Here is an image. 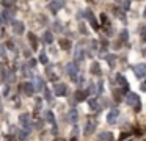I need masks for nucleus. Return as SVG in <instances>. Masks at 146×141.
Instances as JSON below:
<instances>
[{
    "mask_svg": "<svg viewBox=\"0 0 146 141\" xmlns=\"http://www.w3.org/2000/svg\"><path fill=\"white\" fill-rule=\"evenodd\" d=\"M55 141H63V140H55Z\"/></svg>",
    "mask_w": 146,
    "mask_h": 141,
    "instance_id": "a18cd8bd",
    "label": "nucleus"
},
{
    "mask_svg": "<svg viewBox=\"0 0 146 141\" xmlns=\"http://www.w3.org/2000/svg\"><path fill=\"white\" fill-rule=\"evenodd\" d=\"M11 27H13V31L16 34H22L24 31H25V25H24V22H21V21H13L11 22Z\"/></svg>",
    "mask_w": 146,
    "mask_h": 141,
    "instance_id": "39448f33",
    "label": "nucleus"
},
{
    "mask_svg": "<svg viewBox=\"0 0 146 141\" xmlns=\"http://www.w3.org/2000/svg\"><path fill=\"white\" fill-rule=\"evenodd\" d=\"M83 58H85V52H83V49L79 46L76 49V53H74V60H76V63H80Z\"/></svg>",
    "mask_w": 146,
    "mask_h": 141,
    "instance_id": "ddd939ff",
    "label": "nucleus"
},
{
    "mask_svg": "<svg viewBox=\"0 0 146 141\" xmlns=\"http://www.w3.org/2000/svg\"><path fill=\"white\" fill-rule=\"evenodd\" d=\"M80 31H82L83 34H86V33H88V31H86V28H85V25H83V24L80 25Z\"/></svg>",
    "mask_w": 146,
    "mask_h": 141,
    "instance_id": "4c0bfd02",
    "label": "nucleus"
},
{
    "mask_svg": "<svg viewBox=\"0 0 146 141\" xmlns=\"http://www.w3.org/2000/svg\"><path fill=\"white\" fill-rule=\"evenodd\" d=\"M29 41H30V46H32L33 50L38 49V39H36L35 33H29Z\"/></svg>",
    "mask_w": 146,
    "mask_h": 141,
    "instance_id": "6ab92c4d",
    "label": "nucleus"
},
{
    "mask_svg": "<svg viewBox=\"0 0 146 141\" xmlns=\"http://www.w3.org/2000/svg\"><path fill=\"white\" fill-rule=\"evenodd\" d=\"M74 99L77 100V102H83V100L88 99V91L86 89H77L76 94H74Z\"/></svg>",
    "mask_w": 146,
    "mask_h": 141,
    "instance_id": "1a4fd4ad",
    "label": "nucleus"
},
{
    "mask_svg": "<svg viewBox=\"0 0 146 141\" xmlns=\"http://www.w3.org/2000/svg\"><path fill=\"white\" fill-rule=\"evenodd\" d=\"M129 3H130L129 0H124V2H123V8H124V9H129V6H130Z\"/></svg>",
    "mask_w": 146,
    "mask_h": 141,
    "instance_id": "72a5a7b5",
    "label": "nucleus"
},
{
    "mask_svg": "<svg viewBox=\"0 0 146 141\" xmlns=\"http://www.w3.org/2000/svg\"><path fill=\"white\" fill-rule=\"evenodd\" d=\"M98 140L99 141H113V135H111L110 132H102L98 136Z\"/></svg>",
    "mask_w": 146,
    "mask_h": 141,
    "instance_id": "f3484780",
    "label": "nucleus"
},
{
    "mask_svg": "<svg viewBox=\"0 0 146 141\" xmlns=\"http://www.w3.org/2000/svg\"><path fill=\"white\" fill-rule=\"evenodd\" d=\"M98 94H102V81L98 83Z\"/></svg>",
    "mask_w": 146,
    "mask_h": 141,
    "instance_id": "f704fd0d",
    "label": "nucleus"
},
{
    "mask_svg": "<svg viewBox=\"0 0 146 141\" xmlns=\"http://www.w3.org/2000/svg\"><path fill=\"white\" fill-rule=\"evenodd\" d=\"M85 14H86V19H88V21H90V24L93 25V28H94V30H99L98 21H96V19H94V16H93V13L90 11V9H86V11H85Z\"/></svg>",
    "mask_w": 146,
    "mask_h": 141,
    "instance_id": "9b49d317",
    "label": "nucleus"
},
{
    "mask_svg": "<svg viewBox=\"0 0 146 141\" xmlns=\"http://www.w3.org/2000/svg\"><path fill=\"white\" fill-rule=\"evenodd\" d=\"M35 64H36V61H35V60H32V61H30V68H35Z\"/></svg>",
    "mask_w": 146,
    "mask_h": 141,
    "instance_id": "58836bf2",
    "label": "nucleus"
},
{
    "mask_svg": "<svg viewBox=\"0 0 146 141\" xmlns=\"http://www.w3.org/2000/svg\"><path fill=\"white\" fill-rule=\"evenodd\" d=\"M54 27H55V30H57V31H61V25L58 24V22H55V24H54Z\"/></svg>",
    "mask_w": 146,
    "mask_h": 141,
    "instance_id": "c9c22d12",
    "label": "nucleus"
},
{
    "mask_svg": "<svg viewBox=\"0 0 146 141\" xmlns=\"http://www.w3.org/2000/svg\"><path fill=\"white\" fill-rule=\"evenodd\" d=\"M141 91H146V83H141Z\"/></svg>",
    "mask_w": 146,
    "mask_h": 141,
    "instance_id": "a19ab883",
    "label": "nucleus"
},
{
    "mask_svg": "<svg viewBox=\"0 0 146 141\" xmlns=\"http://www.w3.org/2000/svg\"><path fill=\"white\" fill-rule=\"evenodd\" d=\"M44 97H46V100H49V102L52 100V93H50V89L44 88Z\"/></svg>",
    "mask_w": 146,
    "mask_h": 141,
    "instance_id": "c85d7f7f",
    "label": "nucleus"
},
{
    "mask_svg": "<svg viewBox=\"0 0 146 141\" xmlns=\"http://www.w3.org/2000/svg\"><path fill=\"white\" fill-rule=\"evenodd\" d=\"M68 119H69V122H72V124H76V122H77V119H79V113H77L76 108H71V110H69Z\"/></svg>",
    "mask_w": 146,
    "mask_h": 141,
    "instance_id": "2eb2a0df",
    "label": "nucleus"
},
{
    "mask_svg": "<svg viewBox=\"0 0 146 141\" xmlns=\"http://www.w3.org/2000/svg\"><path fill=\"white\" fill-rule=\"evenodd\" d=\"M11 100H14V107H16V108H19V107H21V99L17 96L11 97Z\"/></svg>",
    "mask_w": 146,
    "mask_h": 141,
    "instance_id": "2f4dec72",
    "label": "nucleus"
},
{
    "mask_svg": "<svg viewBox=\"0 0 146 141\" xmlns=\"http://www.w3.org/2000/svg\"><path fill=\"white\" fill-rule=\"evenodd\" d=\"M63 6H64V0H54V2H52L50 5H49V8H50L54 13H57L58 9L63 8Z\"/></svg>",
    "mask_w": 146,
    "mask_h": 141,
    "instance_id": "f8f14e48",
    "label": "nucleus"
},
{
    "mask_svg": "<svg viewBox=\"0 0 146 141\" xmlns=\"http://www.w3.org/2000/svg\"><path fill=\"white\" fill-rule=\"evenodd\" d=\"M13 16H14V11H11L10 8H5L3 13H2L3 21H8V22H13Z\"/></svg>",
    "mask_w": 146,
    "mask_h": 141,
    "instance_id": "4468645a",
    "label": "nucleus"
},
{
    "mask_svg": "<svg viewBox=\"0 0 146 141\" xmlns=\"http://www.w3.org/2000/svg\"><path fill=\"white\" fill-rule=\"evenodd\" d=\"M54 94L55 96H66L68 94V86L64 83H55L54 85Z\"/></svg>",
    "mask_w": 146,
    "mask_h": 141,
    "instance_id": "20e7f679",
    "label": "nucleus"
},
{
    "mask_svg": "<svg viewBox=\"0 0 146 141\" xmlns=\"http://www.w3.org/2000/svg\"><path fill=\"white\" fill-rule=\"evenodd\" d=\"M21 88H22V93L25 94V96H33V94H35V91H36L35 89V85L30 83V81H25V83H24Z\"/></svg>",
    "mask_w": 146,
    "mask_h": 141,
    "instance_id": "423d86ee",
    "label": "nucleus"
},
{
    "mask_svg": "<svg viewBox=\"0 0 146 141\" xmlns=\"http://www.w3.org/2000/svg\"><path fill=\"white\" fill-rule=\"evenodd\" d=\"M19 124L22 125L24 130L30 132L33 128V122H32V118H30V115H27V113H24V115L19 116Z\"/></svg>",
    "mask_w": 146,
    "mask_h": 141,
    "instance_id": "f03ea898",
    "label": "nucleus"
},
{
    "mask_svg": "<svg viewBox=\"0 0 146 141\" xmlns=\"http://www.w3.org/2000/svg\"><path fill=\"white\" fill-rule=\"evenodd\" d=\"M118 116H119V110L113 108L111 111L107 113V122H108V124H115V122H116V119H118Z\"/></svg>",
    "mask_w": 146,
    "mask_h": 141,
    "instance_id": "6e6552de",
    "label": "nucleus"
},
{
    "mask_svg": "<svg viewBox=\"0 0 146 141\" xmlns=\"http://www.w3.org/2000/svg\"><path fill=\"white\" fill-rule=\"evenodd\" d=\"M88 105H90V108H91V110H96V111L101 110V105H99V102L96 99H90L88 100Z\"/></svg>",
    "mask_w": 146,
    "mask_h": 141,
    "instance_id": "b1692460",
    "label": "nucleus"
},
{
    "mask_svg": "<svg viewBox=\"0 0 146 141\" xmlns=\"http://www.w3.org/2000/svg\"><path fill=\"white\" fill-rule=\"evenodd\" d=\"M119 36H121V41H123V42H126V41L129 39V34H127V30H123V31H121V34H119Z\"/></svg>",
    "mask_w": 146,
    "mask_h": 141,
    "instance_id": "c756f323",
    "label": "nucleus"
},
{
    "mask_svg": "<svg viewBox=\"0 0 146 141\" xmlns=\"http://www.w3.org/2000/svg\"><path fill=\"white\" fill-rule=\"evenodd\" d=\"M116 81H118V85H119L121 88L129 86V85H127V81H126V77H124V75H121V74H118V75H116Z\"/></svg>",
    "mask_w": 146,
    "mask_h": 141,
    "instance_id": "5701e85b",
    "label": "nucleus"
},
{
    "mask_svg": "<svg viewBox=\"0 0 146 141\" xmlns=\"http://www.w3.org/2000/svg\"><path fill=\"white\" fill-rule=\"evenodd\" d=\"M3 25V17H2V14H0V27Z\"/></svg>",
    "mask_w": 146,
    "mask_h": 141,
    "instance_id": "79ce46f5",
    "label": "nucleus"
},
{
    "mask_svg": "<svg viewBox=\"0 0 146 141\" xmlns=\"http://www.w3.org/2000/svg\"><path fill=\"white\" fill-rule=\"evenodd\" d=\"M29 133H30V132H27V130H24V128H22V130L19 132V140L21 141L27 140V138H29Z\"/></svg>",
    "mask_w": 146,
    "mask_h": 141,
    "instance_id": "bb28decb",
    "label": "nucleus"
},
{
    "mask_svg": "<svg viewBox=\"0 0 146 141\" xmlns=\"http://www.w3.org/2000/svg\"><path fill=\"white\" fill-rule=\"evenodd\" d=\"M46 72H47V75L50 77V80H52V81H57V75L54 74V71H52V68H47V71H46Z\"/></svg>",
    "mask_w": 146,
    "mask_h": 141,
    "instance_id": "cd10ccee",
    "label": "nucleus"
},
{
    "mask_svg": "<svg viewBox=\"0 0 146 141\" xmlns=\"http://www.w3.org/2000/svg\"><path fill=\"white\" fill-rule=\"evenodd\" d=\"M39 61H41L42 64H47V55H46V53H41V55H39Z\"/></svg>",
    "mask_w": 146,
    "mask_h": 141,
    "instance_id": "473e14b6",
    "label": "nucleus"
},
{
    "mask_svg": "<svg viewBox=\"0 0 146 141\" xmlns=\"http://www.w3.org/2000/svg\"><path fill=\"white\" fill-rule=\"evenodd\" d=\"M126 102H127V105H130V107H133V108L137 110V111H138L140 108H141V105H140V97L137 96L135 93H129L126 96Z\"/></svg>",
    "mask_w": 146,
    "mask_h": 141,
    "instance_id": "f257e3e1",
    "label": "nucleus"
},
{
    "mask_svg": "<svg viewBox=\"0 0 146 141\" xmlns=\"http://www.w3.org/2000/svg\"><path fill=\"white\" fill-rule=\"evenodd\" d=\"M101 22H102V25H104V28L105 27H110V22H108L107 14H101Z\"/></svg>",
    "mask_w": 146,
    "mask_h": 141,
    "instance_id": "393cba45",
    "label": "nucleus"
},
{
    "mask_svg": "<svg viewBox=\"0 0 146 141\" xmlns=\"http://www.w3.org/2000/svg\"><path fill=\"white\" fill-rule=\"evenodd\" d=\"M96 128V121L94 119H88L86 121V125H85V135H91Z\"/></svg>",
    "mask_w": 146,
    "mask_h": 141,
    "instance_id": "9d476101",
    "label": "nucleus"
},
{
    "mask_svg": "<svg viewBox=\"0 0 146 141\" xmlns=\"http://www.w3.org/2000/svg\"><path fill=\"white\" fill-rule=\"evenodd\" d=\"M133 72L138 78H145L146 77V64H135L133 66Z\"/></svg>",
    "mask_w": 146,
    "mask_h": 141,
    "instance_id": "0eeeda50",
    "label": "nucleus"
},
{
    "mask_svg": "<svg viewBox=\"0 0 146 141\" xmlns=\"http://www.w3.org/2000/svg\"><path fill=\"white\" fill-rule=\"evenodd\" d=\"M105 58H107V61L110 63V66L113 68V66H115V55H107Z\"/></svg>",
    "mask_w": 146,
    "mask_h": 141,
    "instance_id": "7c9ffc66",
    "label": "nucleus"
},
{
    "mask_svg": "<svg viewBox=\"0 0 146 141\" xmlns=\"http://www.w3.org/2000/svg\"><path fill=\"white\" fill-rule=\"evenodd\" d=\"M58 44H60V47H61L63 50H69V49H71V46H72V44H71V41H69V39H66V38L60 39V41H58Z\"/></svg>",
    "mask_w": 146,
    "mask_h": 141,
    "instance_id": "aec40b11",
    "label": "nucleus"
},
{
    "mask_svg": "<svg viewBox=\"0 0 146 141\" xmlns=\"http://www.w3.org/2000/svg\"><path fill=\"white\" fill-rule=\"evenodd\" d=\"M88 2H90V3H93V2H94V0H88Z\"/></svg>",
    "mask_w": 146,
    "mask_h": 141,
    "instance_id": "37998d69",
    "label": "nucleus"
},
{
    "mask_svg": "<svg viewBox=\"0 0 146 141\" xmlns=\"http://www.w3.org/2000/svg\"><path fill=\"white\" fill-rule=\"evenodd\" d=\"M145 17H146V8H145Z\"/></svg>",
    "mask_w": 146,
    "mask_h": 141,
    "instance_id": "c03bdc74",
    "label": "nucleus"
},
{
    "mask_svg": "<svg viewBox=\"0 0 146 141\" xmlns=\"http://www.w3.org/2000/svg\"><path fill=\"white\" fill-rule=\"evenodd\" d=\"M42 39H44V42L52 44V42H54V34H52L50 31H44V34H42Z\"/></svg>",
    "mask_w": 146,
    "mask_h": 141,
    "instance_id": "4be33fe9",
    "label": "nucleus"
},
{
    "mask_svg": "<svg viewBox=\"0 0 146 141\" xmlns=\"http://www.w3.org/2000/svg\"><path fill=\"white\" fill-rule=\"evenodd\" d=\"M66 72L69 74V77L72 78V81H76L77 74H79V66H77V63H69V64L66 66Z\"/></svg>",
    "mask_w": 146,
    "mask_h": 141,
    "instance_id": "7ed1b4c3",
    "label": "nucleus"
},
{
    "mask_svg": "<svg viewBox=\"0 0 146 141\" xmlns=\"http://www.w3.org/2000/svg\"><path fill=\"white\" fill-rule=\"evenodd\" d=\"M127 136H129V133H124V135H121L119 140H124V138H127Z\"/></svg>",
    "mask_w": 146,
    "mask_h": 141,
    "instance_id": "ea45409f",
    "label": "nucleus"
},
{
    "mask_svg": "<svg viewBox=\"0 0 146 141\" xmlns=\"http://www.w3.org/2000/svg\"><path fill=\"white\" fill-rule=\"evenodd\" d=\"M44 81L41 77H35V89L36 91H44Z\"/></svg>",
    "mask_w": 146,
    "mask_h": 141,
    "instance_id": "a211bd4d",
    "label": "nucleus"
},
{
    "mask_svg": "<svg viewBox=\"0 0 146 141\" xmlns=\"http://www.w3.org/2000/svg\"><path fill=\"white\" fill-rule=\"evenodd\" d=\"M35 125H36V128H41V127H42V121H38V119H36Z\"/></svg>",
    "mask_w": 146,
    "mask_h": 141,
    "instance_id": "e433bc0d",
    "label": "nucleus"
},
{
    "mask_svg": "<svg viewBox=\"0 0 146 141\" xmlns=\"http://www.w3.org/2000/svg\"><path fill=\"white\" fill-rule=\"evenodd\" d=\"M90 71H91V74H93V75H98V77H101V74H102L99 63H93L91 68H90Z\"/></svg>",
    "mask_w": 146,
    "mask_h": 141,
    "instance_id": "dca6fc26",
    "label": "nucleus"
},
{
    "mask_svg": "<svg viewBox=\"0 0 146 141\" xmlns=\"http://www.w3.org/2000/svg\"><path fill=\"white\" fill-rule=\"evenodd\" d=\"M44 118H46L47 122H50L52 125H55V116H54V113H52L50 110H46L44 111Z\"/></svg>",
    "mask_w": 146,
    "mask_h": 141,
    "instance_id": "412c9836",
    "label": "nucleus"
},
{
    "mask_svg": "<svg viewBox=\"0 0 146 141\" xmlns=\"http://www.w3.org/2000/svg\"><path fill=\"white\" fill-rule=\"evenodd\" d=\"M14 2H16V0H2V5H3L5 8H13Z\"/></svg>",
    "mask_w": 146,
    "mask_h": 141,
    "instance_id": "a878e982",
    "label": "nucleus"
}]
</instances>
